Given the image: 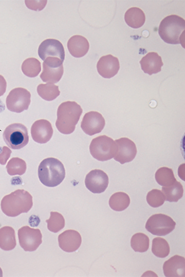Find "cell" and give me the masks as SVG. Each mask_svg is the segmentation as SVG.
Instances as JSON below:
<instances>
[{"label": "cell", "instance_id": "22", "mask_svg": "<svg viewBox=\"0 0 185 277\" xmlns=\"http://www.w3.org/2000/svg\"><path fill=\"white\" fill-rule=\"evenodd\" d=\"M16 245L14 229L4 226L0 229V248L5 251L13 249Z\"/></svg>", "mask_w": 185, "mask_h": 277}, {"label": "cell", "instance_id": "31", "mask_svg": "<svg viewBox=\"0 0 185 277\" xmlns=\"http://www.w3.org/2000/svg\"><path fill=\"white\" fill-rule=\"evenodd\" d=\"M48 229L53 233H57L65 226V219L59 212L51 211L49 218L46 220Z\"/></svg>", "mask_w": 185, "mask_h": 277}, {"label": "cell", "instance_id": "8", "mask_svg": "<svg viewBox=\"0 0 185 277\" xmlns=\"http://www.w3.org/2000/svg\"><path fill=\"white\" fill-rule=\"evenodd\" d=\"M31 94L26 89L17 87L11 90L6 98L8 110L20 113L27 110L30 105Z\"/></svg>", "mask_w": 185, "mask_h": 277}, {"label": "cell", "instance_id": "6", "mask_svg": "<svg viewBox=\"0 0 185 277\" xmlns=\"http://www.w3.org/2000/svg\"><path fill=\"white\" fill-rule=\"evenodd\" d=\"M3 138L10 148L13 150L21 149L29 142L27 128L21 123L11 124L5 128L3 133Z\"/></svg>", "mask_w": 185, "mask_h": 277}, {"label": "cell", "instance_id": "5", "mask_svg": "<svg viewBox=\"0 0 185 277\" xmlns=\"http://www.w3.org/2000/svg\"><path fill=\"white\" fill-rule=\"evenodd\" d=\"M89 151L94 158L104 161L114 157L117 151V146L112 138L106 135H102L91 140Z\"/></svg>", "mask_w": 185, "mask_h": 277}, {"label": "cell", "instance_id": "32", "mask_svg": "<svg viewBox=\"0 0 185 277\" xmlns=\"http://www.w3.org/2000/svg\"><path fill=\"white\" fill-rule=\"evenodd\" d=\"M146 199L148 204L153 208L162 206L165 201L164 194L162 191L158 189H153L149 191Z\"/></svg>", "mask_w": 185, "mask_h": 277}, {"label": "cell", "instance_id": "17", "mask_svg": "<svg viewBox=\"0 0 185 277\" xmlns=\"http://www.w3.org/2000/svg\"><path fill=\"white\" fill-rule=\"evenodd\" d=\"M58 242L59 247L64 251L72 252L80 247L82 237L77 231L67 230L59 234Z\"/></svg>", "mask_w": 185, "mask_h": 277}, {"label": "cell", "instance_id": "15", "mask_svg": "<svg viewBox=\"0 0 185 277\" xmlns=\"http://www.w3.org/2000/svg\"><path fill=\"white\" fill-rule=\"evenodd\" d=\"M53 132L50 122L45 119L35 121L31 127V135L33 140L41 144L49 141L52 136Z\"/></svg>", "mask_w": 185, "mask_h": 277}, {"label": "cell", "instance_id": "33", "mask_svg": "<svg viewBox=\"0 0 185 277\" xmlns=\"http://www.w3.org/2000/svg\"><path fill=\"white\" fill-rule=\"evenodd\" d=\"M47 1H25V3L28 8L40 11L44 9L47 4Z\"/></svg>", "mask_w": 185, "mask_h": 277}, {"label": "cell", "instance_id": "14", "mask_svg": "<svg viewBox=\"0 0 185 277\" xmlns=\"http://www.w3.org/2000/svg\"><path fill=\"white\" fill-rule=\"evenodd\" d=\"M38 54L43 61L48 57L58 58L63 61L65 59V50L62 44L53 39H46L41 43Z\"/></svg>", "mask_w": 185, "mask_h": 277}, {"label": "cell", "instance_id": "26", "mask_svg": "<svg viewBox=\"0 0 185 277\" xmlns=\"http://www.w3.org/2000/svg\"><path fill=\"white\" fill-rule=\"evenodd\" d=\"M38 95L44 100L52 101L60 94L59 86L53 84H40L37 87Z\"/></svg>", "mask_w": 185, "mask_h": 277}, {"label": "cell", "instance_id": "11", "mask_svg": "<svg viewBox=\"0 0 185 277\" xmlns=\"http://www.w3.org/2000/svg\"><path fill=\"white\" fill-rule=\"evenodd\" d=\"M85 184L86 188L93 193H101L105 191L108 184V177L102 170L95 169L86 176Z\"/></svg>", "mask_w": 185, "mask_h": 277}, {"label": "cell", "instance_id": "28", "mask_svg": "<svg viewBox=\"0 0 185 277\" xmlns=\"http://www.w3.org/2000/svg\"><path fill=\"white\" fill-rule=\"evenodd\" d=\"M150 245L149 237L143 233H137L133 235L131 239V246L135 252L146 251Z\"/></svg>", "mask_w": 185, "mask_h": 277}, {"label": "cell", "instance_id": "7", "mask_svg": "<svg viewBox=\"0 0 185 277\" xmlns=\"http://www.w3.org/2000/svg\"><path fill=\"white\" fill-rule=\"evenodd\" d=\"M176 223L169 216L159 213L152 215L145 224V229L153 235L164 236L174 229Z\"/></svg>", "mask_w": 185, "mask_h": 277}, {"label": "cell", "instance_id": "4", "mask_svg": "<svg viewBox=\"0 0 185 277\" xmlns=\"http://www.w3.org/2000/svg\"><path fill=\"white\" fill-rule=\"evenodd\" d=\"M185 29L184 20L176 14L165 17L160 22L158 33L161 39L170 44L182 43Z\"/></svg>", "mask_w": 185, "mask_h": 277}, {"label": "cell", "instance_id": "13", "mask_svg": "<svg viewBox=\"0 0 185 277\" xmlns=\"http://www.w3.org/2000/svg\"><path fill=\"white\" fill-rule=\"evenodd\" d=\"M105 124V119L100 113L91 111L84 115L81 123V127L85 134L92 136L100 133Z\"/></svg>", "mask_w": 185, "mask_h": 277}, {"label": "cell", "instance_id": "16", "mask_svg": "<svg viewBox=\"0 0 185 277\" xmlns=\"http://www.w3.org/2000/svg\"><path fill=\"white\" fill-rule=\"evenodd\" d=\"M119 68L118 59L112 54L101 57L97 64L99 74L106 79L115 76L118 73Z\"/></svg>", "mask_w": 185, "mask_h": 277}, {"label": "cell", "instance_id": "30", "mask_svg": "<svg viewBox=\"0 0 185 277\" xmlns=\"http://www.w3.org/2000/svg\"><path fill=\"white\" fill-rule=\"evenodd\" d=\"M8 174L11 176L22 175L26 171V162L18 157H13L8 161L6 167Z\"/></svg>", "mask_w": 185, "mask_h": 277}, {"label": "cell", "instance_id": "23", "mask_svg": "<svg viewBox=\"0 0 185 277\" xmlns=\"http://www.w3.org/2000/svg\"><path fill=\"white\" fill-rule=\"evenodd\" d=\"M130 204L129 196L122 192L113 194L109 199V205L112 209L122 211L126 209Z\"/></svg>", "mask_w": 185, "mask_h": 277}, {"label": "cell", "instance_id": "1", "mask_svg": "<svg viewBox=\"0 0 185 277\" xmlns=\"http://www.w3.org/2000/svg\"><path fill=\"white\" fill-rule=\"evenodd\" d=\"M33 206L32 196L27 191L18 189L5 196L1 202L3 212L9 217L27 213Z\"/></svg>", "mask_w": 185, "mask_h": 277}, {"label": "cell", "instance_id": "2", "mask_svg": "<svg viewBox=\"0 0 185 277\" xmlns=\"http://www.w3.org/2000/svg\"><path fill=\"white\" fill-rule=\"evenodd\" d=\"M82 112L81 106L75 101L62 103L57 110L55 126L58 130L66 135L73 133Z\"/></svg>", "mask_w": 185, "mask_h": 277}, {"label": "cell", "instance_id": "9", "mask_svg": "<svg viewBox=\"0 0 185 277\" xmlns=\"http://www.w3.org/2000/svg\"><path fill=\"white\" fill-rule=\"evenodd\" d=\"M63 62L58 58H46L43 63V70L40 75L42 80L50 84L58 83L64 73Z\"/></svg>", "mask_w": 185, "mask_h": 277}, {"label": "cell", "instance_id": "25", "mask_svg": "<svg viewBox=\"0 0 185 277\" xmlns=\"http://www.w3.org/2000/svg\"><path fill=\"white\" fill-rule=\"evenodd\" d=\"M155 177L157 182L162 187H169L175 183L176 179L172 169L161 167L155 173Z\"/></svg>", "mask_w": 185, "mask_h": 277}, {"label": "cell", "instance_id": "10", "mask_svg": "<svg viewBox=\"0 0 185 277\" xmlns=\"http://www.w3.org/2000/svg\"><path fill=\"white\" fill-rule=\"evenodd\" d=\"M18 238L21 247L25 251L36 250L42 243V235L39 229L25 226L18 230Z\"/></svg>", "mask_w": 185, "mask_h": 277}, {"label": "cell", "instance_id": "29", "mask_svg": "<svg viewBox=\"0 0 185 277\" xmlns=\"http://www.w3.org/2000/svg\"><path fill=\"white\" fill-rule=\"evenodd\" d=\"M152 251L157 257L164 258L170 253V246L165 239L159 237H155L152 241Z\"/></svg>", "mask_w": 185, "mask_h": 277}, {"label": "cell", "instance_id": "21", "mask_svg": "<svg viewBox=\"0 0 185 277\" xmlns=\"http://www.w3.org/2000/svg\"><path fill=\"white\" fill-rule=\"evenodd\" d=\"M124 20L128 26L133 28H139L142 27L145 21L144 12L139 8L132 7L125 13Z\"/></svg>", "mask_w": 185, "mask_h": 277}, {"label": "cell", "instance_id": "24", "mask_svg": "<svg viewBox=\"0 0 185 277\" xmlns=\"http://www.w3.org/2000/svg\"><path fill=\"white\" fill-rule=\"evenodd\" d=\"M162 192L165 200L169 202H177L183 194V188L181 183L176 181L174 184L169 187H162Z\"/></svg>", "mask_w": 185, "mask_h": 277}, {"label": "cell", "instance_id": "19", "mask_svg": "<svg viewBox=\"0 0 185 277\" xmlns=\"http://www.w3.org/2000/svg\"><path fill=\"white\" fill-rule=\"evenodd\" d=\"M140 64L143 71L149 75L160 72L163 65L161 57L155 52H148L140 61Z\"/></svg>", "mask_w": 185, "mask_h": 277}, {"label": "cell", "instance_id": "27", "mask_svg": "<svg viewBox=\"0 0 185 277\" xmlns=\"http://www.w3.org/2000/svg\"><path fill=\"white\" fill-rule=\"evenodd\" d=\"M23 73L30 78L36 77L41 70L40 62L36 58H30L26 59L22 64Z\"/></svg>", "mask_w": 185, "mask_h": 277}, {"label": "cell", "instance_id": "12", "mask_svg": "<svg viewBox=\"0 0 185 277\" xmlns=\"http://www.w3.org/2000/svg\"><path fill=\"white\" fill-rule=\"evenodd\" d=\"M117 151L114 157V159L124 164L132 161L137 154V148L135 143L128 138L123 137L115 141Z\"/></svg>", "mask_w": 185, "mask_h": 277}, {"label": "cell", "instance_id": "20", "mask_svg": "<svg viewBox=\"0 0 185 277\" xmlns=\"http://www.w3.org/2000/svg\"><path fill=\"white\" fill-rule=\"evenodd\" d=\"M67 48L71 56L75 58H81L88 52L89 44L85 37L80 35H75L68 41Z\"/></svg>", "mask_w": 185, "mask_h": 277}, {"label": "cell", "instance_id": "35", "mask_svg": "<svg viewBox=\"0 0 185 277\" xmlns=\"http://www.w3.org/2000/svg\"><path fill=\"white\" fill-rule=\"evenodd\" d=\"M7 82L5 78L0 75V97L6 92Z\"/></svg>", "mask_w": 185, "mask_h": 277}, {"label": "cell", "instance_id": "34", "mask_svg": "<svg viewBox=\"0 0 185 277\" xmlns=\"http://www.w3.org/2000/svg\"><path fill=\"white\" fill-rule=\"evenodd\" d=\"M11 151L7 146H3L0 152V163L4 165L10 156Z\"/></svg>", "mask_w": 185, "mask_h": 277}, {"label": "cell", "instance_id": "18", "mask_svg": "<svg viewBox=\"0 0 185 277\" xmlns=\"http://www.w3.org/2000/svg\"><path fill=\"white\" fill-rule=\"evenodd\" d=\"M164 274L166 277H182L185 276V259L184 257L175 255L166 261L163 265Z\"/></svg>", "mask_w": 185, "mask_h": 277}, {"label": "cell", "instance_id": "3", "mask_svg": "<svg viewBox=\"0 0 185 277\" xmlns=\"http://www.w3.org/2000/svg\"><path fill=\"white\" fill-rule=\"evenodd\" d=\"M65 176L63 164L58 159L49 157L44 159L38 167V177L44 186L54 187L60 184Z\"/></svg>", "mask_w": 185, "mask_h": 277}, {"label": "cell", "instance_id": "36", "mask_svg": "<svg viewBox=\"0 0 185 277\" xmlns=\"http://www.w3.org/2000/svg\"><path fill=\"white\" fill-rule=\"evenodd\" d=\"M3 276V271L1 268L0 267V277Z\"/></svg>", "mask_w": 185, "mask_h": 277}]
</instances>
